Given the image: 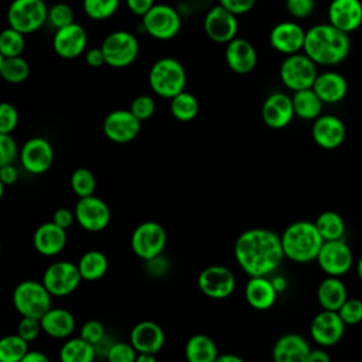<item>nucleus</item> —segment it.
<instances>
[{"mask_svg":"<svg viewBox=\"0 0 362 362\" xmlns=\"http://www.w3.org/2000/svg\"><path fill=\"white\" fill-rule=\"evenodd\" d=\"M233 253L240 269L250 277L272 274L286 257L281 238L264 228L242 232L235 242Z\"/></svg>","mask_w":362,"mask_h":362,"instance_id":"1","label":"nucleus"},{"mask_svg":"<svg viewBox=\"0 0 362 362\" xmlns=\"http://www.w3.org/2000/svg\"><path fill=\"white\" fill-rule=\"evenodd\" d=\"M349 48L348 34L329 23L317 24L305 31L303 51L315 64L337 65L348 57Z\"/></svg>","mask_w":362,"mask_h":362,"instance_id":"2","label":"nucleus"},{"mask_svg":"<svg viewBox=\"0 0 362 362\" xmlns=\"http://www.w3.org/2000/svg\"><path fill=\"white\" fill-rule=\"evenodd\" d=\"M281 246L284 256L296 263H308L317 260L324 243L317 226L311 221H296L281 233Z\"/></svg>","mask_w":362,"mask_h":362,"instance_id":"3","label":"nucleus"},{"mask_svg":"<svg viewBox=\"0 0 362 362\" xmlns=\"http://www.w3.org/2000/svg\"><path fill=\"white\" fill-rule=\"evenodd\" d=\"M148 85L157 96L164 99L174 98L185 90L187 72L184 65L173 57L157 59L150 68Z\"/></svg>","mask_w":362,"mask_h":362,"instance_id":"4","label":"nucleus"},{"mask_svg":"<svg viewBox=\"0 0 362 362\" xmlns=\"http://www.w3.org/2000/svg\"><path fill=\"white\" fill-rule=\"evenodd\" d=\"M52 294L42 281L24 280L18 283L13 291V304L21 317L41 318L51 305Z\"/></svg>","mask_w":362,"mask_h":362,"instance_id":"5","label":"nucleus"},{"mask_svg":"<svg viewBox=\"0 0 362 362\" xmlns=\"http://www.w3.org/2000/svg\"><path fill=\"white\" fill-rule=\"evenodd\" d=\"M48 8L44 0H13L7 8L8 27L24 35L35 33L48 23Z\"/></svg>","mask_w":362,"mask_h":362,"instance_id":"6","label":"nucleus"},{"mask_svg":"<svg viewBox=\"0 0 362 362\" xmlns=\"http://www.w3.org/2000/svg\"><path fill=\"white\" fill-rule=\"evenodd\" d=\"M315 65L317 64L304 52L287 55L279 69L280 81L287 89L293 92L313 88L318 76Z\"/></svg>","mask_w":362,"mask_h":362,"instance_id":"7","label":"nucleus"},{"mask_svg":"<svg viewBox=\"0 0 362 362\" xmlns=\"http://www.w3.org/2000/svg\"><path fill=\"white\" fill-rule=\"evenodd\" d=\"M106 65L112 68H126L139 57V41L134 34L124 30H117L107 34L100 45Z\"/></svg>","mask_w":362,"mask_h":362,"instance_id":"8","label":"nucleus"},{"mask_svg":"<svg viewBox=\"0 0 362 362\" xmlns=\"http://www.w3.org/2000/svg\"><path fill=\"white\" fill-rule=\"evenodd\" d=\"M141 24L150 37L168 41L178 35L181 30V16L168 4H154L153 8L141 17Z\"/></svg>","mask_w":362,"mask_h":362,"instance_id":"9","label":"nucleus"},{"mask_svg":"<svg viewBox=\"0 0 362 362\" xmlns=\"http://www.w3.org/2000/svg\"><path fill=\"white\" fill-rule=\"evenodd\" d=\"M167 243V233L164 228L154 221H144L139 223L130 238L133 253L143 259L150 260L163 253Z\"/></svg>","mask_w":362,"mask_h":362,"instance_id":"10","label":"nucleus"},{"mask_svg":"<svg viewBox=\"0 0 362 362\" xmlns=\"http://www.w3.org/2000/svg\"><path fill=\"white\" fill-rule=\"evenodd\" d=\"M82 280L78 264L58 260L45 269L41 281L52 296L64 297L74 293Z\"/></svg>","mask_w":362,"mask_h":362,"instance_id":"11","label":"nucleus"},{"mask_svg":"<svg viewBox=\"0 0 362 362\" xmlns=\"http://www.w3.org/2000/svg\"><path fill=\"white\" fill-rule=\"evenodd\" d=\"M317 263L327 276L341 277L352 269L354 253L345 239L327 240L320 249Z\"/></svg>","mask_w":362,"mask_h":362,"instance_id":"12","label":"nucleus"},{"mask_svg":"<svg viewBox=\"0 0 362 362\" xmlns=\"http://www.w3.org/2000/svg\"><path fill=\"white\" fill-rule=\"evenodd\" d=\"M105 136L117 144L133 141L141 129V122L130 109H116L106 115L102 124Z\"/></svg>","mask_w":362,"mask_h":362,"instance_id":"13","label":"nucleus"},{"mask_svg":"<svg viewBox=\"0 0 362 362\" xmlns=\"http://www.w3.org/2000/svg\"><path fill=\"white\" fill-rule=\"evenodd\" d=\"M197 284L201 293H204L206 297L221 300L233 293L236 279L230 269L221 264H212L199 273Z\"/></svg>","mask_w":362,"mask_h":362,"instance_id":"14","label":"nucleus"},{"mask_svg":"<svg viewBox=\"0 0 362 362\" xmlns=\"http://www.w3.org/2000/svg\"><path fill=\"white\" fill-rule=\"evenodd\" d=\"M204 30L209 40L218 44H228L236 38L239 24L238 16L221 4L209 8L204 17Z\"/></svg>","mask_w":362,"mask_h":362,"instance_id":"15","label":"nucleus"},{"mask_svg":"<svg viewBox=\"0 0 362 362\" xmlns=\"http://www.w3.org/2000/svg\"><path fill=\"white\" fill-rule=\"evenodd\" d=\"M74 212L76 222L88 232H100L110 222V209L107 204L95 195L79 198Z\"/></svg>","mask_w":362,"mask_h":362,"instance_id":"16","label":"nucleus"},{"mask_svg":"<svg viewBox=\"0 0 362 362\" xmlns=\"http://www.w3.org/2000/svg\"><path fill=\"white\" fill-rule=\"evenodd\" d=\"M345 322L338 311L322 310L314 315L310 324V335L315 344L322 348L337 345L345 334Z\"/></svg>","mask_w":362,"mask_h":362,"instance_id":"17","label":"nucleus"},{"mask_svg":"<svg viewBox=\"0 0 362 362\" xmlns=\"http://www.w3.org/2000/svg\"><path fill=\"white\" fill-rule=\"evenodd\" d=\"M20 161L24 170L38 175L49 170L54 161V148L51 143L40 136L28 139L20 150Z\"/></svg>","mask_w":362,"mask_h":362,"instance_id":"18","label":"nucleus"},{"mask_svg":"<svg viewBox=\"0 0 362 362\" xmlns=\"http://www.w3.org/2000/svg\"><path fill=\"white\" fill-rule=\"evenodd\" d=\"M88 34L85 28L72 23L66 27L55 30L52 37V48L58 57L62 59H75L86 51Z\"/></svg>","mask_w":362,"mask_h":362,"instance_id":"19","label":"nucleus"},{"mask_svg":"<svg viewBox=\"0 0 362 362\" xmlns=\"http://www.w3.org/2000/svg\"><path fill=\"white\" fill-rule=\"evenodd\" d=\"M311 137L318 147L334 150L345 141L346 129L339 117L334 115H321L313 123Z\"/></svg>","mask_w":362,"mask_h":362,"instance_id":"20","label":"nucleus"},{"mask_svg":"<svg viewBox=\"0 0 362 362\" xmlns=\"http://www.w3.org/2000/svg\"><path fill=\"white\" fill-rule=\"evenodd\" d=\"M294 116L293 99L283 92L269 95L262 105V119L270 129H284L291 123Z\"/></svg>","mask_w":362,"mask_h":362,"instance_id":"21","label":"nucleus"},{"mask_svg":"<svg viewBox=\"0 0 362 362\" xmlns=\"http://www.w3.org/2000/svg\"><path fill=\"white\" fill-rule=\"evenodd\" d=\"M305 31L301 25L293 21H283L276 24L269 34V42L273 49L280 54L291 55L303 49Z\"/></svg>","mask_w":362,"mask_h":362,"instance_id":"22","label":"nucleus"},{"mask_svg":"<svg viewBox=\"0 0 362 362\" xmlns=\"http://www.w3.org/2000/svg\"><path fill=\"white\" fill-rule=\"evenodd\" d=\"M225 61L232 72L246 75L256 68L257 52L250 41L236 37L225 47Z\"/></svg>","mask_w":362,"mask_h":362,"instance_id":"23","label":"nucleus"},{"mask_svg":"<svg viewBox=\"0 0 362 362\" xmlns=\"http://www.w3.org/2000/svg\"><path fill=\"white\" fill-rule=\"evenodd\" d=\"M328 23L346 34L355 31L362 24L361 0H332L328 6Z\"/></svg>","mask_w":362,"mask_h":362,"instance_id":"24","label":"nucleus"},{"mask_svg":"<svg viewBox=\"0 0 362 362\" xmlns=\"http://www.w3.org/2000/svg\"><path fill=\"white\" fill-rule=\"evenodd\" d=\"M311 346L308 341L296 332L281 335L273 345V362H308Z\"/></svg>","mask_w":362,"mask_h":362,"instance_id":"25","label":"nucleus"},{"mask_svg":"<svg viewBox=\"0 0 362 362\" xmlns=\"http://www.w3.org/2000/svg\"><path fill=\"white\" fill-rule=\"evenodd\" d=\"M129 342L134 346L137 352L157 354L158 351H161L165 342V335L163 328L157 322L140 321L132 328Z\"/></svg>","mask_w":362,"mask_h":362,"instance_id":"26","label":"nucleus"},{"mask_svg":"<svg viewBox=\"0 0 362 362\" xmlns=\"http://www.w3.org/2000/svg\"><path fill=\"white\" fill-rule=\"evenodd\" d=\"M66 229L58 226L55 222L41 223L33 236L35 250L42 256H55L61 253L66 245Z\"/></svg>","mask_w":362,"mask_h":362,"instance_id":"27","label":"nucleus"},{"mask_svg":"<svg viewBox=\"0 0 362 362\" xmlns=\"http://www.w3.org/2000/svg\"><path fill=\"white\" fill-rule=\"evenodd\" d=\"M277 291L267 276L250 277L245 286V298L247 304L259 311L269 310L274 305L277 298Z\"/></svg>","mask_w":362,"mask_h":362,"instance_id":"28","label":"nucleus"},{"mask_svg":"<svg viewBox=\"0 0 362 362\" xmlns=\"http://www.w3.org/2000/svg\"><path fill=\"white\" fill-rule=\"evenodd\" d=\"M313 89L320 96V99L324 103H338L341 102L346 92H348V83L346 79L334 71H327L322 74H318Z\"/></svg>","mask_w":362,"mask_h":362,"instance_id":"29","label":"nucleus"},{"mask_svg":"<svg viewBox=\"0 0 362 362\" xmlns=\"http://www.w3.org/2000/svg\"><path fill=\"white\" fill-rule=\"evenodd\" d=\"M42 332L51 338H69L75 331V317L65 308H49L41 318Z\"/></svg>","mask_w":362,"mask_h":362,"instance_id":"30","label":"nucleus"},{"mask_svg":"<svg viewBox=\"0 0 362 362\" xmlns=\"http://www.w3.org/2000/svg\"><path fill=\"white\" fill-rule=\"evenodd\" d=\"M348 300V290L339 277L327 276L317 287V301L322 310L338 311Z\"/></svg>","mask_w":362,"mask_h":362,"instance_id":"31","label":"nucleus"},{"mask_svg":"<svg viewBox=\"0 0 362 362\" xmlns=\"http://www.w3.org/2000/svg\"><path fill=\"white\" fill-rule=\"evenodd\" d=\"M187 362H215L219 356L215 341L205 334H195L185 344Z\"/></svg>","mask_w":362,"mask_h":362,"instance_id":"32","label":"nucleus"},{"mask_svg":"<svg viewBox=\"0 0 362 362\" xmlns=\"http://www.w3.org/2000/svg\"><path fill=\"white\" fill-rule=\"evenodd\" d=\"M294 113L300 119L304 120H315L318 116H321L322 110V100L315 93L313 88L297 90L291 96Z\"/></svg>","mask_w":362,"mask_h":362,"instance_id":"33","label":"nucleus"},{"mask_svg":"<svg viewBox=\"0 0 362 362\" xmlns=\"http://www.w3.org/2000/svg\"><path fill=\"white\" fill-rule=\"evenodd\" d=\"M76 264L83 280L96 281L106 274L109 262L103 252L93 249L85 252Z\"/></svg>","mask_w":362,"mask_h":362,"instance_id":"34","label":"nucleus"},{"mask_svg":"<svg viewBox=\"0 0 362 362\" xmlns=\"http://www.w3.org/2000/svg\"><path fill=\"white\" fill-rule=\"evenodd\" d=\"M96 358L95 345L81 337L68 338L59 349L61 362H93Z\"/></svg>","mask_w":362,"mask_h":362,"instance_id":"35","label":"nucleus"},{"mask_svg":"<svg viewBox=\"0 0 362 362\" xmlns=\"http://www.w3.org/2000/svg\"><path fill=\"white\" fill-rule=\"evenodd\" d=\"M320 235L322 236L324 242L327 240H339L345 239V221L344 218L335 211H322L317 219L314 221Z\"/></svg>","mask_w":362,"mask_h":362,"instance_id":"36","label":"nucleus"},{"mask_svg":"<svg viewBox=\"0 0 362 362\" xmlns=\"http://www.w3.org/2000/svg\"><path fill=\"white\" fill-rule=\"evenodd\" d=\"M170 112L178 122H191L199 112L198 99L192 93L182 90L170 99Z\"/></svg>","mask_w":362,"mask_h":362,"instance_id":"37","label":"nucleus"},{"mask_svg":"<svg viewBox=\"0 0 362 362\" xmlns=\"http://www.w3.org/2000/svg\"><path fill=\"white\" fill-rule=\"evenodd\" d=\"M0 74L8 83H23L30 75V65L23 57H0Z\"/></svg>","mask_w":362,"mask_h":362,"instance_id":"38","label":"nucleus"},{"mask_svg":"<svg viewBox=\"0 0 362 362\" xmlns=\"http://www.w3.org/2000/svg\"><path fill=\"white\" fill-rule=\"evenodd\" d=\"M28 352V342L18 334L0 339V362H20Z\"/></svg>","mask_w":362,"mask_h":362,"instance_id":"39","label":"nucleus"},{"mask_svg":"<svg viewBox=\"0 0 362 362\" xmlns=\"http://www.w3.org/2000/svg\"><path fill=\"white\" fill-rule=\"evenodd\" d=\"M25 48V38L24 34L7 27L0 34V57L11 58V57H21Z\"/></svg>","mask_w":362,"mask_h":362,"instance_id":"40","label":"nucleus"},{"mask_svg":"<svg viewBox=\"0 0 362 362\" xmlns=\"http://www.w3.org/2000/svg\"><path fill=\"white\" fill-rule=\"evenodd\" d=\"M120 0H82L85 14L92 20H107L119 8Z\"/></svg>","mask_w":362,"mask_h":362,"instance_id":"41","label":"nucleus"},{"mask_svg":"<svg viewBox=\"0 0 362 362\" xmlns=\"http://www.w3.org/2000/svg\"><path fill=\"white\" fill-rule=\"evenodd\" d=\"M71 188L79 198L93 195L96 188V178L93 173L85 167L76 168L71 175Z\"/></svg>","mask_w":362,"mask_h":362,"instance_id":"42","label":"nucleus"},{"mask_svg":"<svg viewBox=\"0 0 362 362\" xmlns=\"http://www.w3.org/2000/svg\"><path fill=\"white\" fill-rule=\"evenodd\" d=\"M48 23L55 28L66 27L74 21V10L66 3H57L48 8Z\"/></svg>","mask_w":362,"mask_h":362,"instance_id":"43","label":"nucleus"},{"mask_svg":"<svg viewBox=\"0 0 362 362\" xmlns=\"http://www.w3.org/2000/svg\"><path fill=\"white\" fill-rule=\"evenodd\" d=\"M339 317L345 322V325H358L362 322V300L361 298H349L342 304L338 310Z\"/></svg>","mask_w":362,"mask_h":362,"instance_id":"44","label":"nucleus"},{"mask_svg":"<svg viewBox=\"0 0 362 362\" xmlns=\"http://www.w3.org/2000/svg\"><path fill=\"white\" fill-rule=\"evenodd\" d=\"M129 109L140 122H143L156 113V100L150 95H139L132 100Z\"/></svg>","mask_w":362,"mask_h":362,"instance_id":"45","label":"nucleus"},{"mask_svg":"<svg viewBox=\"0 0 362 362\" xmlns=\"http://www.w3.org/2000/svg\"><path fill=\"white\" fill-rule=\"evenodd\" d=\"M137 351L130 342H113L106 354L107 362H136Z\"/></svg>","mask_w":362,"mask_h":362,"instance_id":"46","label":"nucleus"},{"mask_svg":"<svg viewBox=\"0 0 362 362\" xmlns=\"http://www.w3.org/2000/svg\"><path fill=\"white\" fill-rule=\"evenodd\" d=\"M18 124V112L17 109L8 103L3 102L0 105V133L11 134Z\"/></svg>","mask_w":362,"mask_h":362,"instance_id":"47","label":"nucleus"},{"mask_svg":"<svg viewBox=\"0 0 362 362\" xmlns=\"http://www.w3.org/2000/svg\"><path fill=\"white\" fill-rule=\"evenodd\" d=\"M42 331L40 318L34 317H21L17 325V334L24 338L27 342H31L38 338L40 332Z\"/></svg>","mask_w":362,"mask_h":362,"instance_id":"48","label":"nucleus"},{"mask_svg":"<svg viewBox=\"0 0 362 362\" xmlns=\"http://www.w3.org/2000/svg\"><path fill=\"white\" fill-rule=\"evenodd\" d=\"M79 337L83 338L85 341H88L89 344L96 345L105 338V327L98 320H89V321L83 322V325L81 327Z\"/></svg>","mask_w":362,"mask_h":362,"instance_id":"49","label":"nucleus"},{"mask_svg":"<svg viewBox=\"0 0 362 362\" xmlns=\"http://www.w3.org/2000/svg\"><path fill=\"white\" fill-rule=\"evenodd\" d=\"M18 154V147L11 134L0 133V165L13 164Z\"/></svg>","mask_w":362,"mask_h":362,"instance_id":"50","label":"nucleus"},{"mask_svg":"<svg viewBox=\"0 0 362 362\" xmlns=\"http://www.w3.org/2000/svg\"><path fill=\"white\" fill-rule=\"evenodd\" d=\"M315 7L314 0H286V8L296 18L308 17Z\"/></svg>","mask_w":362,"mask_h":362,"instance_id":"51","label":"nucleus"},{"mask_svg":"<svg viewBox=\"0 0 362 362\" xmlns=\"http://www.w3.org/2000/svg\"><path fill=\"white\" fill-rule=\"evenodd\" d=\"M255 3L256 0H219V4L226 10H229L230 13H233L235 16H242L249 13L253 8Z\"/></svg>","mask_w":362,"mask_h":362,"instance_id":"52","label":"nucleus"},{"mask_svg":"<svg viewBox=\"0 0 362 362\" xmlns=\"http://www.w3.org/2000/svg\"><path fill=\"white\" fill-rule=\"evenodd\" d=\"M51 221L55 222L58 226L68 229L69 226H72V223L76 221V218H75L74 211H69L68 208H58L54 211Z\"/></svg>","mask_w":362,"mask_h":362,"instance_id":"53","label":"nucleus"},{"mask_svg":"<svg viewBox=\"0 0 362 362\" xmlns=\"http://www.w3.org/2000/svg\"><path fill=\"white\" fill-rule=\"evenodd\" d=\"M85 62L90 68H100L106 65V58L100 47H93L85 51Z\"/></svg>","mask_w":362,"mask_h":362,"instance_id":"54","label":"nucleus"},{"mask_svg":"<svg viewBox=\"0 0 362 362\" xmlns=\"http://www.w3.org/2000/svg\"><path fill=\"white\" fill-rule=\"evenodd\" d=\"M154 4V0H126L129 11L137 17H143L144 14H147Z\"/></svg>","mask_w":362,"mask_h":362,"instance_id":"55","label":"nucleus"},{"mask_svg":"<svg viewBox=\"0 0 362 362\" xmlns=\"http://www.w3.org/2000/svg\"><path fill=\"white\" fill-rule=\"evenodd\" d=\"M146 264H148L147 266V270H148V273H151V274H154V276H161V274H164L167 270H168V263H167V260L161 256V255H158V256H156V257H153V259H150V260H146Z\"/></svg>","mask_w":362,"mask_h":362,"instance_id":"56","label":"nucleus"},{"mask_svg":"<svg viewBox=\"0 0 362 362\" xmlns=\"http://www.w3.org/2000/svg\"><path fill=\"white\" fill-rule=\"evenodd\" d=\"M18 171L13 164L0 165V184L3 185H11L17 181Z\"/></svg>","mask_w":362,"mask_h":362,"instance_id":"57","label":"nucleus"},{"mask_svg":"<svg viewBox=\"0 0 362 362\" xmlns=\"http://www.w3.org/2000/svg\"><path fill=\"white\" fill-rule=\"evenodd\" d=\"M308 362H331V358L324 348H315L310 351Z\"/></svg>","mask_w":362,"mask_h":362,"instance_id":"58","label":"nucleus"},{"mask_svg":"<svg viewBox=\"0 0 362 362\" xmlns=\"http://www.w3.org/2000/svg\"><path fill=\"white\" fill-rule=\"evenodd\" d=\"M20 362H49L48 356L41 351H28Z\"/></svg>","mask_w":362,"mask_h":362,"instance_id":"59","label":"nucleus"},{"mask_svg":"<svg viewBox=\"0 0 362 362\" xmlns=\"http://www.w3.org/2000/svg\"><path fill=\"white\" fill-rule=\"evenodd\" d=\"M272 283H273V286H274L277 293H281V291H284L287 288V280L283 276H274L272 279Z\"/></svg>","mask_w":362,"mask_h":362,"instance_id":"60","label":"nucleus"},{"mask_svg":"<svg viewBox=\"0 0 362 362\" xmlns=\"http://www.w3.org/2000/svg\"><path fill=\"white\" fill-rule=\"evenodd\" d=\"M215 362H245V359L235 354H222L215 359Z\"/></svg>","mask_w":362,"mask_h":362,"instance_id":"61","label":"nucleus"},{"mask_svg":"<svg viewBox=\"0 0 362 362\" xmlns=\"http://www.w3.org/2000/svg\"><path fill=\"white\" fill-rule=\"evenodd\" d=\"M136 362H157L156 354H147V352H139Z\"/></svg>","mask_w":362,"mask_h":362,"instance_id":"62","label":"nucleus"},{"mask_svg":"<svg viewBox=\"0 0 362 362\" xmlns=\"http://www.w3.org/2000/svg\"><path fill=\"white\" fill-rule=\"evenodd\" d=\"M356 274H358V279L361 280L362 283V255L359 256L358 262H356Z\"/></svg>","mask_w":362,"mask_h":362,"instance_id":"63","label":"nucleus"}]
</instances>
